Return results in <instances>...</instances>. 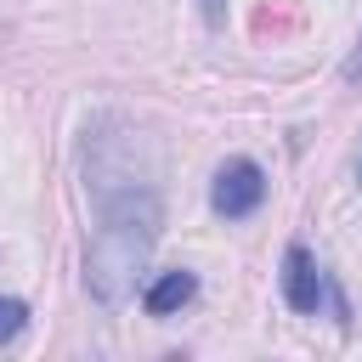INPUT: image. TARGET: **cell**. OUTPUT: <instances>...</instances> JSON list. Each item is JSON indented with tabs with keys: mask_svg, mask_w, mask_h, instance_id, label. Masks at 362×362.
<instances>
[{
	"mask_svg": "<svg viewBox=\"0 0 362 362\" xmlns=\"http://www.w3.org/2000/svg\"><path fill=\"white\" fill-rule=\"evenodd\" d=\"M192 294H198V277H192V272H164V277L147 288V300H141V305H147L153 317H170V311H181Z\"/></svg>",
	"mask_w": 362,
	"mask_h": 362,
	"instance_id": "4",
	"label": "cell"
},
{
	"mask_svg": "<svg viewBox=\"0 0 362 362\" xmlns=\"http://www.w3.org/2000/svg\"><path fill=\"white\" fill-rule=\"evenodd\" d=\"M283 294H288L294 311H317V305H322L328 283H322V272H317V260H311L305 249H288V255H283Z\"/></svg>",
	"mask_w": 362,
	"mask_h": 362,
	"instance_id": "3",
	"label": "cell"
},
{
	"mask_svg": "<svg viewBox=\"0 0 362 362\" xmlns=\"http://www.w3.org/2000/svg\"><path fill=\"white\" fill-rule=\"evenodd\" d=\"M260 198H266V175H260V164H255V158H226V164L215 170V187H209L215 215L243 221V215H255V209H260Z\"/></svg>",
	"mask_w": 362,
	"mask_h": 362,
	"instance_id": "2",
	"label": "cell"
},
{
	"mask_svg": "<svg viewBox=\"0 0 362 362\" xmlns=\"http://www.w3.org/2000/svg\"><path fill=\"white\" fill-rule=\"evenodd\" d=\"M153 238H158V198H153V187L124 181L119 192L102 198V226H96L90 255H85V283H90V294L102 305H119L130 294L136 272L153 255Z\"/></svg>",
	"mask_w": 362,
	"mask_h": 362,
	"instance_id": "1",
	"label": "cell"
},
{
	"mask_svg": "<svg viewBox=\"0 0 362 362\" xmlns=\"http://www.w3.org/2000/svg\"><path fill=\"white\" fill-rule=\"evenodd\" d=\"M23 328H28V305L11 300V294H0V345H11Z\"/></svg>",
	"mask_w": 362,
	"mask_h": 362,
	"instance_id": "5",
	"label": "cell"
}]
</instances>
